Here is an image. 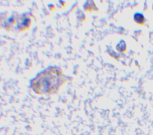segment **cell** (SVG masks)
<instances>
[{
	"label": "cell",
	"mask_w": 153,
	"mask_h": 135,
	"mask_svg": "<svg viewBox=\"0 0 153 135\" xmlns=\"http://www.w3.org/2000/svg\"><path fill=\"white\" fill-rule=\"evenodd\" d=\"M67 80L68 77L60 67L49 66L30 80L29 87L39 95L55 94Z\"/></svg>",
	"instance_id": "6da1fadb"
},
{
	"label": "cell",
	"mask_w": 153,
	"mask_h": 135,
	"mask_svg": "<svg viewBox=\"0 0 153 135\" xmlns=\"http://www.w3.org/2000/svg\"><path fill=\"white\" fill-rule=\"evenodd\" d=\"M31 14L29 13H24L18 19L16 28L20 31H25L29 28L32 22Z\"/></svg>",
	"instance_id": "7a4b0ae2"
}]
</instances>
